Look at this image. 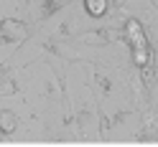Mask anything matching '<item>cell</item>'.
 Segmentation results:
<instances>
[{"instance_id": "obj_1", "label": "cell", "mask_w": 158, "mask_h": 147, "mask_svg": "<svg viewBox=\"0 0 158 147\" xmlns=\"http://www.w3.org/2000/svg\"><path fill=\"white\" fill-rule=\"evenodd\" d=\"M28 38V25L18 18H3L0 21V43H21Z\"/></svg>"}, {"instance_id": "obj_2", "label": "cell", "mask_w": 158, "mask_h": 147, "mask_svg": "<svg viewBox=\"0 0 158 147\" xmlns=\"http://www.w3.org/2000/svg\"><path fill=\"white\" fill-rule=\"evenodd\" d=\"M82 5L89 18H105L110 13V0H82Z\"/></svg>"}, {"instance_id": "obj_3", "label": "cell", "mask_w": 158, "mask_h": 147, "mask_svg": "<svg viewBox=\"0 0 158 147\" xmlns=\"http://www.w3.org/2000/svg\"><path fill=\"white\" fill-rule=\"evenodd\" d=\"M64 5H66V0H38V13H41V21L56 15Z\"/></svg>"}, {"instance_id": "obj_4", "label": "cell", "mask_w": 158, "mask_h": 147, "mask_svg": "<svg viewBox=\"0 0 158 147\" xmlns=\"http://www.w3.org/2000/svg\"><path fill=\"white\" fill-rule=\"evenodd\" d=\"M0 130H3L5 134H13V132L18 130V117H15V112H10V109H3V112H0Z\"/></svg>"}, {"instance_id": "obj_5", "label": "cell", "mask_w": 158, "mask_h": 147, "mask_svg": "<svg viewBox=\"0 0 158 147\" xmlns=\"http://www.w3.org/2000/svg\"><path fill=\"white\" fill-rule=\"evenodd\" d=\"M135 140H138V142H158V130H156V124L143 127V130L135 134Z\"/></svg>"}, {"instance_id": "obj_6", "label": "cell", "mask_w": 158, "mask_h": 147, "mask_svg": "<svg viewBox=\"0 0 158 147\" xmlns=\"http://www.w3.org/2000/svg\"><path fill=\"white\" fill-rule=\"evenodd\" d=\"M15 91H18L15 79L13 76H3V79H0V96H13Z\"/></svg>"}, {"instance_id": "obj_7", "label": "cell", "mask_w": 158, "mask_h": 147, "mask_svg": "<svg viewBox=\"0 0 158 147\" xmlns=\"http://www.w3.org/2000/svg\"><path fill=\"white\" fill-rule=\"evenodd\" d=\"M94 84H97V86H100V91H102L105 96H107V94H110V91H112V81H110V79H107V76H105V74H94Z\"/></svg>"}, {"instance_id": "obj_8", "label": "cell", "mask_w": 158, "mask_h": 147, "mask_svg": "<svg viewBox=\"0 0 158 147\" xmlns=\"http://www.w3.org/2000/svg\"><path fill=\"white\" fill-rule=\"evenodd\" d=\"M148 3H151V5L156 8V10H158V0H148Z\"/></svg>"}, {"instance_id": "obj_9", "label": "cell", "mask_w": 158, "mask_h": 147, "mask_svg": "<svg viewBox=\"0 0 158 147\" xmlns=\"http://www.w3.org/2000/svg\"><path fill=\"white\" fill-rule=\"evenodd\" d=\"M0 142H5V132L3 130H0Z\"/></svg>"}]
</instances>
